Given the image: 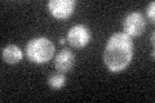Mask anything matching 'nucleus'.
Wrapping results in <instances>:
<instances>
[{"instance_id": "nucleus-1", "label": "nucleus", "mask_w": 155, "mask_h": 103, "mask_svg": "<svg viewBox=\"0 0 155 103\" xmlns=\"http://www.w3.org/2000/svg\"><path fill=\"white\" fill-rule=\"evenodd\" d=\"M133 58L132 37L124 32H116L110 36L104 52V62L111 72L125 70Z\"/></svg>"}, {"instance_id": "nucleus-2", "label": "nucleus", "mask_w": 155, "mask_h": 103, "mask_svg": "<svg viewBox=\"0 0 155 103\" xmlns=\"http://www.w3.org/2000/svg\"><path fill=\"white\" fill-rule=\"evenodd\" d=\"M26 57L35 65H43L54 56V45L47 37H34L26 45Z\"/></svg>"}, {"instance_id": "nucleus-3", "label": "nucleus", "mask_w": 155, "mask_h": 103, "mask_svg": "<svg viewBox=\"0 0 155 103\" xmlns=\"http://www.w3.org/2000/svg\"><path fill=\"white\" fill-rule=\"evenodd\" d=\"M66 40L72 48H84L91 41V30L84 24H75L67 32Z\"/></svg>"}, {"instance_id": "nucleus-4", "label": "nucleus", "mask_w": 155, "mask_h": 103, "mask_svg": "<svg viewBox=\"0 0 155 103\" xmlns=\"http://www.w3.org/2000/svg\"><path fill=\"white\" fill-rule=\"evenodd\" d=\"M123 28H124V34H127L130 37L142 35L145 28H146L145 17L140 12H132L127 14V17L124 18L123 22Z\"/></svg>"}, {"instance_id": "nucleus-5", "label": "nucleus", "mask_w": 155, "mask_h": 103, "mask_svg": "<svg viewBox=\"0 0 155 103\" xmlns=\"http://www.w3.org/2000/svg\"><path fill=\"white\" fill-rule=\"evenodd\" d=\"M75 0H51L48 2V9L51 14L57 19L69 18L75 11Z\"/></svg>"}, {"instance_id": "nucleus-6", "label": "nucleus", "mask_w": 155, "mask_h": 103, "mask_svg": "<svg viewBox=\"0 0 155 103\" xmlns=\"http://www.w3.org/2000/svg\"><path fill=\"white\" fill-rule=\"evenodd\" d=\"M75 65V56L70 49H62L54 60V67L58 72L66 73L72 70Z\"/></svg>"}, {"instance_id": "nucleus-7", "label": "nucleus", "mask_w": 155, "mask_h": 103, "mask_svg": "<svg viewBox=\"0 0 155 103\" xmlns=\"http://www.w3.org/2000/svg\"><path fill=\"white\" fill-rule=\"evenodd\" d=\"M2 58L8 65H17L18 62L22 61L23 53L17 45L11 44V45H7L5 48L2 49Z\"/></svg>"}, {"instance_id": "nucleus-8", "label": "nucleus", "mask_w": 155, "mask_h": 103, "mask_svg": "<svg viewBox=\"0 0 155 103\" xmlns=\"http://www.w3.org/2000/svg\"><path fill=\"white\" fill-rule=\"evenodd\" d=\"M66 84V76L65 73H53L48 77V85L52 89H61L62 86Z\"/></svg>"}, {"instance_id": "nucleus-9", "label": "nucleus", "mask_w": 155, "mask_h": 103, "mask_svg": "<svg viewBox=\"0 0 155 103\" xmlns=\"http://www.w3.org/2000/svg\"><path fill=\"white\" fill-rule=\"evenodd\" d=\"M146 14H147V17L151 19V22H154V19H155V3L151 2L147 5L146 8Z\"/></svg>"}, {"instance_id": "nucleus-10", "label": "nucleus", "mask_w": 155, "mask_h": 103, "mask_svg": "<svg viewBox=\"0 0 155 103\" xmlns=\"http://www.w3.org/2000/svg\"><path fill=\"white\" fill-rule=\"evenodd\" d=\"M60 44H62V45H64V44H66V39H65V37H61V39H60Z\"/></svg>"}]
</instances>
